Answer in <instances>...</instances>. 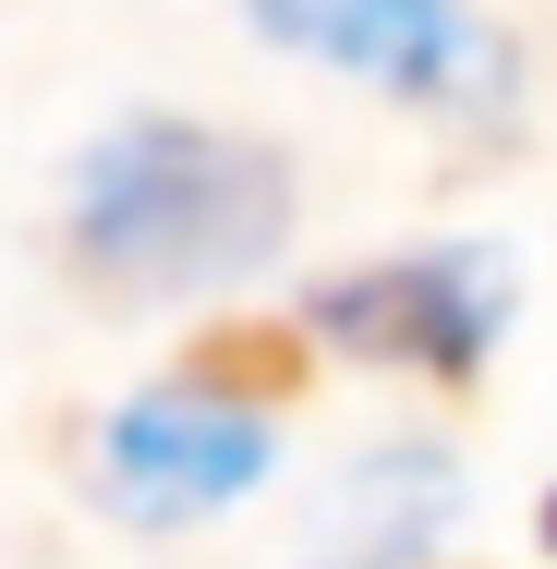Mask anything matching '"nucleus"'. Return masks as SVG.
<instances>
[{
  "label": "nucleus",
  "instance_id": "f257e3e1",
  "mask_svg": "<svg viewBox=\"0 0 557 569\" xmlns=\"http://www.w3.org/2000/svg\"><path fill=\"white\" fill-rule=\"evenodd\" d=\"M279 230H291L279 146L219 133V121H121L73 170V267L110 279V291L242 279Z\"/></svg>",
  "mask_w": 557,
  "mask_h": 569
},
{
  "label": "nucleus",
  "instance_id": "f03ea898",
  "mask_svg": "<svg viewBox=\"0 0 557 569\" xmlns=\"http://www.w3.org/2000/svg\"><path fill=\"white\" fill-rule=\"evenodd\" d=\"M497 316H509V291H497L485 254H400V267H351V279L316 291V328H328V340H351L364 363L448 376V388L485 363Z\"/></svg>",
  "mask_w": 557,
  "mask_h": 569
},
{
  "label": "nucleus",
  "instance_id": "7ed1b4c3",
  "mask_svg": "<svg viewBox=\"0 0 557 569\" xmlns=\"http://www.w3.org/2000/svg\"><path fill=\"white\" fill-rule=\"evenodd\" d=\"M255 472H267L255 412H230L207 388H146V400H121L110 449H98V485H110V509H133V521H195V509L242 497Z\"/></svg>",
  "mask_w": 557,
  "mask_h": 569
},
{
  "label": "nucleus",
  "instance_id": "20e7f679",
  "mask_svg": "<svg viewBox=\"0 0 557 569\" xmlns=\"http://www.w3.org/2000/svg\"><path fill=\"white\" fill-rule=\"evenodd\" d=\"M255 24H267L279 49H316L339 73L400 86V98L485 86V37L460 24V0H255Z\"/></svg>",
  "mask_w": 557,
  "mask_h": 569
},
{
  "label": "nucleus",
  "instance_id": "39448f33",
  "mask_svg": "<svg viewBox=\"0 0 557 569\" xmlns=\"http://www.w3.org/2000/svg\"><path fill=\"white\" fill-rule=\"evenodd\" d=\"M437 521H448V460H425V449L412 460H364V472H351V509H339V533H351L339 569H400Z\"/></svg>",
  "mask_w": 557,
  "mask_h": 569
},
{
  "label": "nucleus",
  "instance_id": "423d86ee",
  "mask_svg": "<svg viewBox=\"0 0 557 569\" xmlns=\"http://www.w3.org/2000/svg\"><path fill=\"white\" fill-rule=\"evenodd\" d=\"M304 376H316V351H304V328H279V316H219L207 340L182 351V388H207L230 412H267V400H291Z\"/></svg>",
  "mask_w": 557,
  "mask_h": 569
},
{
  "label": "nucleus",
  "instance_id": "0eeeda50",
  "mask_svg": "<svg viewBox=\"0 0 557 569\" xmlns=\"http://www.w3.org/2000/svg\"><path fill=\"white\" fill-rule=\"evenodd\" d=\"M546 546H557V497H546Z\"/></svg>",
  "mask_w": 557,
  "mask_h": 569
}]
</instances>
